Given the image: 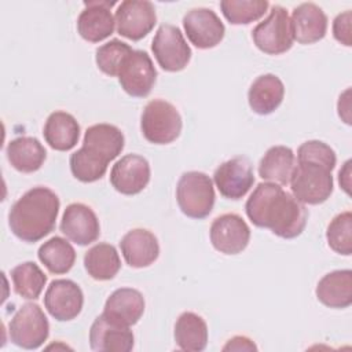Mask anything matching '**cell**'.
Segmentation results:
<instances>
[{"mask_svg": "<svg viewBox=\"0 0 352 352\" xmlns=\"http://www.w3.org/2000/svg\"><path fill=\"white\" fill-rule=\"evenodd\" d=\"M256 47L268 55H280L293 47V29L289 12L282 6H274L268 16L252 30Z\"/></svg>", "mask_w": 352, "mask_h": 352, "instance_id": "obj_6", "label": "cell"}, {"mask_svg": "<svg viewBox=\"0 0 352 352\" xmlns=\"http://www.w3.org/2000/svg\"><path fill=\"white\" fill-rule=\"evenodd\" d=\"M8 334L11 342L19 348H40L50 334V323L44 311L37 304H23L10 320Z\"/></svg>", "mask_w": 352, "mask_h": 352, "instance_id": "obj_7", "label": "cell"}, {"mask_svg": "<svg viewBox=\"0 0 352 352\" xmlns=\"http://www.w3.org/2000/svg\"><path fill=\"white\" fill-rule=\"evenodd\" d=\"M333 166L320 161L297 158L289 182L292 194L302 204H323L333 192Z\"/></svg>", "mask_w": 352, "mask_h": 352, "instance_id": "obj_3", "label": "cell"}, {"mask_svg": "<svg viewBox=\"0 0 352 352\" xmlns=\"http://www.w3.org/2000/svg\"><path fill=\"white\" fill-rule=\"evenodd\" d=\"M175 342L182 351L201 352L208 345V326L195 312H183L175 323Z\"/></svg>", "mask_w": 352, "mask_h": 352, "instance_id": "obj_28", "label": "cell"}, {"mask_svg": "<svg viewBox=\"0 0 352 352\" xmlns=\"http://www.w3.org/2000/svg\"><path fill=\"white\" fill-rule=\"evenodd\" d=\"M296 168V155L290 147L272 146L258 162V175L263 180L287 186Z\"/></svg>", "mask_w": 352, "mask_h": 352, "instance_id": "obj_27", "label": "cell"}, {"mask_svg": "<svg viewBox=\"0 0 352 352\" xmlns=\"http://www.w3.org/2000/svg\"><path fill=\"white\" fill-rule=\"evenodd\" d=\"M144 307V297L139 290L132 287H121L114 290L107 297L103 315L120 324L133 326L142 318Z\"/></svg>", "mask_w": 352, "mask_h": 352, "instance_id": "obj_21", "label": "cell"}, {"mask_svg": "<svg viewBox=\"0 0 352 352\" xmlns=\"http://www.w3.org/2000/svg\"><path fill=\"white\" fill-rule=\"evenodd\" d=\"M182 126V117L172 103L164 99H153L144 106L140 129L147 142L154 144L172 143L179 138Z\"/></svg>", "mask_w": 352, "mask_h": 352, "instance_id": "obj_5", "label": "cell"}, {"mask_svg": "<svg viewBox=\"0 0 352 352\" xmlns=\"http://www.w3.org/2000/svg\"><path fill=\"white\" fill-rule=\"evenodd\" d=\"M43 135L51 148L69 151L78 142L80 125L70 113L54 111L45 121Z\"/></svg>", "mask_w": 352, "mask_h": 352, "instance_id": "obj_26", "label": "cell"}, {"mask_svg": "<svg viewBox=\"0 0 352 352\" xmlns=\"http://www.w3.org/2000/svg\"><path fill=\"white\" fill-rule=\"evenodd\" d=\"M133 333L100 314L89 329V346L96 352H129L133 348Z\"/></svg>", "mask_w": 352, "mask_h": 352, "instance_id": "obj_17", "label": "cell"}, {"mask_svg": "<svg viewBox=\"0 0 352 352\" xmlns=\"http://www.w3.org/2000/svg\"><path fill=\"white\" fill-rule=\"evenodd\" d=\"M120 249L125 263L133 268L151 265L160 254L157 236L144 228H133L128 231L120 242Z\"/></svg>", "mask_w": 352, "mask_h": 352, "instance_id": "obj_19", "label": "cell"}, {"mask_svg": "<svg viewBox=\"0 0 352 352\" xmlns=\"http://www.w3.org/2000/svg\"><path fill=\"white\" fill-rule=\"evenodd\" d=\"M59 205L58 195L48 187L37 186L28 190L10 209L11 232L28 243L43 239L55 228Z\"/></svg>", "mask_w": 352, "mask_h": 352, "instance_id": "obj_2", "label": "cell"}, {"mask_svg": "<svg viewBox=\"0 0 352 352\" xmlns=\"http://www.w3.org/2000/svg\"><path fill=\"white\" fill-rule=\"evenodd\" d=\"M223 351H257V346L250 338L245 336H235L227 341Z\"/></svg>", "mask_w": 352, "mask_h": 352, "instance_id": "obj_37", "label": "cell"}, {"mask_svg": "<svg viewBox=\"0 0 352 352\" xmlns=\"http://www.w3.org/2000/svg\"><path fill=\"white\" fill-rule=\"evenodd\" d=\"M121 88L133 98H146L157 80V70L146 51L133 50L118 70Z\"/></svg>", "mask_w": 352, "mask_h": 352, "instance_id": "obj_9", "label": "cell"}, {"mask_svg": "<svg viewBox=\"0 0 352 352\" xmlns=\"http://www.w3.org/2000/svg\"><path fill=\"white\" fill-rule=\"evenodd\" d=\"M60 231L72 242L85 246L99 238L100 226L95 212L88 205L74 202L67 205L63 212Z\"/></svg>", "mask_w": 352, "mask_h": 352, "instance_id": "obj_16", "label": "cell"}, {"mask_svg": "<svg viewBox=\"0 0 352 352\" xmlns=\"http://www.w3.org/2000/svg\"><path fill=\"white\" fill-rule=\"evenodd\" d=\"M150 164L139 154H126L118 160L110 172L111 186L124 195H135L150 182Z\"/></svg>", "mask_w": 352, "mask_h": 352, "instance_id": "obj_15", "label": "cell"}, {"mask_svg": "<svg viewBox=\"0 0 352 352\" xmlns=\"http://www.w3.org/2000/svg\"><path fill=\"white\" fill-rule=\"evenodd\" d=\"M183 28L190 43L201 50L216 47L226 33V28L217 14L205 7L187 11L183 16Z\"/></svg>", "mask_w": 352, "mask_h": 352, "instance_id": "obj_11", "label": "cell"}, {"mask_svg": "<svg viewBox=\"0 0 352 352\" xmlns=\"http://www.w3.org/2000/svg\"><path fill=\"white\" fill-rule=\"evenodd\" d=\"M117 32L132 41L146 37L157 23L155 8L148 0H125L118 6L116 15Z\"/></svg>", "mask_w": 352, "mask_h": 352, "instance_id": "obj_10", "label": "cell"}, {"mask_svg": "<svg viewBox=\"0 0 352 352\" xmlns=\"http://www.w3.org/2000/svg\"><path fill=\"white\" fill-rule=\"evenodd\" d=\"M326 239L336 253L342 256L352 254V213L345 210L338 213L327 226Z\"/></svg>", "mask_w": 352, "mask_h": 352, "instance_id": "obj_34", "label": "cell"}, {"mask_svg": "<svg viewBox=\"0 0 352 352\" xmlns=\"http://www.w3.org/2000/svg\"><path fill=\"white\" fill-rule=\"evenodd\" d=\"M116 1H85V8L77 18V30L80 36L89 43H99L114 32L116 19L110 7Z\"/></svg>", "mask_w": 352, "mask_h": 352, "instance_id": "obj_18", "label": "cell"}, {"mask_svg": "<svg viewBox=\"0 0 352 352\" xmlns=\"http://www.w3.org/2000/svg\"><path fill=\"white\" fill-rule=\"evenodd\" d=\"M124 135L121 129L111 124H95L87 128L82 146L110 162L118 157L124 148Z\"/></svg>", "mask_w": 352, "mask_h": 352, "instance_id": "obj_24", "label": "cell"}, {"mask_svg": "<svg viewBox=\"0 0 352 352\" xmlns=\"http://www.w3.org/2000/svg\"><path fill=\"white\" fill-rule=\"evenodd\" d=\"M245 210L256 227L268 228L285 239L298 236L308 220L305 205L271 182L257 184L245 204Z\"/></svg>", "mask_w": 352, "mask_h": 352, "instance_id": "obj_1", "label": "cell"}, {"mask_svg": "<svg viewBox=\"0 0 352 352\" xmlns=\"http://www.w3.org/2000/svg\"><path fill=\"white\" fill-rule=\"evenodd\" d=\"M82 305V290L70 279H55L45 290L44 307L48 314L59 322H67L77 318Z\"/></svg>", "mask_w": 352, "mask_h": 352, "instance_id": "obj_12", "label": "cell"}, {"mask_svg": "<svg viewBox=\"0 0 352 352\" xmlns=\"http://www.w3.org/2000/svg\"><path fill=\"white\" fill-rule=\"evenodd\" d=\"M338 182H340V186L344 188V191L349 194V186H351V161L349 160L344 164V168L338 172Z\"/></svg>", "mask_w": 352, "mask_h": 352, "instance_id": "obj_39", "label": "cell"}, {"mask_svg": "<svg viewBox=\"0 0 352 352\" xmlns=\"http://www.w3.org/2000/svg\"><path fill=\"white\" fill-rule=\"evenodd\" d=\"M151 51L157 63L165 72H180L191 59V48L184 40L183 33L175 25L164 23L158 28Z\"/></svg>", "mask_w": 352, "mask_h": 352, "instance_id": "obj_8", "label": "cell"}, {"mask_svg": "<svg viewBox=\"0 0 352 352\" xmlns=\"http://www.w3.org/2000/svg\"><path fill=\"white\" fill-rule=\"evenodd\" d=\"M209 235L217 252L238 254L246 249L250 241V228L239 214L224 213L212 221Z\"/></svg>", "mask_w": 352, "mask_h": 352, "instance_id": "obj_13", "label": "cell"}, {"mask_svg": "<svg viewBox=\"0 0 352 352\" xmlns=\"http://www.w3.org/2000/svg\"><path fill=\"white\" fill-rule=\"evenodd\" d=\"M132 51L133 50L126 43L113 38L96 50L95 60L100 72L110 77H116L118 76L122 62Z\"/></svg>", "mask_w": 352, "mask_h": 352, "instance_id": "obj_35", "label": "cell"}, {"mask_svg": "<svg viewBox=\"0 0 352 352\" xmlns=\"http://www.w3.org/2000/svg\"><path fill=\"white\" fill-rule=\"evenodd\" d=\"M267 0H223L220 8L224 18L232 25H248L260 19L268 10Z\"/></svg>", "mask_w": 352, "mask_h": 352, "instance_id": "obj_33", "label": "cell"}, {"mask_svg": "<svg viewBox=\"0 0 352 352\" xmlns=\"http://www.w3.org/2000/svg\"><path fill=\"white\" fill-rule=\"evenodd\" d=\"M37 256L44 267L55 275L69 272L76 261L74 248L62 236H52L45 241L38 248Z\"/></svg>", "mask_w": 352, "mask_h": 352, "instance_id": "obj_30", "label": "cell"}, {"mask_svg": "<svg viewBox=\"0 0 352 352\" xmlns=\"http://www.w3.org/2000/svg\"><path fill=\"white\" fill-rule=\"evenodd\" d=\"M84 267L95 280H109L118 274L121 260L113 245L100 242L84 254Z\"/></svg>", "mask_w": 352, "mask_h": 352, "instance_id": "obj_29", "label": "cell"}, {"mask_svg": "<svg viewBox=\"0 0 352 352\" xmlns=\"http://www.w3.org/2000/svg\"><path fill=\"white\" fill-rule=\"evenodd\" d=\"M285 96V85L275 74H261L250 85L248 91V102L250 109L260 116L274 113L282 103Z\"/></svg>", "mask_w": 352, "mask_h": 352, "instance_id": "obj_22", "label": "cell"}, {"mask_svg": "<svg viewBox=\"0 0 352 352\" xmlns=\"http://www.w3.org/2000/svg\"><path fill=\"white\" fill-rule=\"evenodd\" d=\"M213 182L224 198L241 199L254 183L250 161L246 157H234L220 164L213 173Z\"/></svg>", "mask_w": 352, "mask_h": 352, "instance_id": "obj_14", "label": "cell"}, {"mask_svg": "<svg viewBox=\"0 0 352 352\" xmlns=\"http://www.w3.org/2000/svg\"><path fill=\"white\" fill-rule=\"evenodd\" d=\"M212 179L198 170L184 172L176 186V199L180 210L191 219H205L214 205Z\"/></svg>", "mask_w": 352, "mask_h": 352, "instance_id": "obj_4", "label": "cell"}, {"mask_svg": "<svg viewBox=\"0 0 352 352\" xmlns=\"http://www.w3.org/2000/svg\"><path fill=\"white\" fill-rule=\"evenodd\" d=\"M14 290L26 300H37L47 283V275L33 261H25L11 270Z\"/></svg>", "mask_w": 352, "mask_h": 352, "instance_id": "obj_31", "label": "cell"}, {"mask_svg": "<svg viewBox=\"0 0 352 352\" xmlns=\"http://www.w3.org/2000/svg\"><path fill=\"white\" fill-rule=\"evenodd\" d=\"M349 92L351 89H346L342 95H340V100H338V116L346 122L351 124V118H349Z\"/></svg>", "mask_w": 352, "mask_h": 352, "instance_id": "obj_38", "label": "cell"}, {"mask_svg": "<svg viewBox=\"0 0 352 352\" xmlns=\"http://www.w3.org/2000/svg\"><path fill=\"white\" fill-rule=\"evenodd\" d=\"M318 300L329 308H346L352 304V271L336 270L326 274L316 285Z\"/></svg>", "mask_w": 352, "mask_h": 352, "instance_id": "obj_23", "label": "cell"}, {"mask_svg": "<svg viewBox=\"0 0 352 352\" xmlns=\"http://www.w3.org/2000/svg\"><path fill=\"white\" fill-rule=\"evenodd\" d=\"M351 22H352V12L345 11L338 14L333 21V36L334 38L346 45H352V34H351Z\"/></svg>", "mask_w": 352, "mask_h": 352, "instance_id": "obj_36", "label": "cell"}, {"mask_svg": "<svg viewBox=\"0 0 352 352\" xmlns=\"http://www.w3.org/2000/svg\"><path fill=\"white\" fill-rule=\"evenodd\" d=\"M69 164L70 170L77 180L92 183L104 176L109 162L82 146L70 155Z\"/></svg>", "mask_w": 352, "mask_h": 352, "instance_id": "obj_32", "label": "cell"}, {"mask_svg": "<svg viewBox=\"0 0 352 352\" xmlns=\"http://www.w3.org/2000/svg\"><path fill=\"white\" fill-rule=\"evenodd\" d=\"M293 37L300 44L322 40L327 32V16L315 3H301L292 12Z\"/></svg>", "mask_w": 352, "mask_h": 352, "instance_id": "obj_20", "label": "cell"}, {"mask_svg": "<svg viewBox=\"0 0 352 352\" xmlns=\"http://www.w3.org/2000/svg\"><path fill=\"white\" fill-rule=\"evenodd\" d=\"M6 154L11 166L22 173L38 170L47 158L44 146L38 139L32 136H19L12 139L7 144Z\"/></svg>", "mask_w": 352, "mask_h": 352, "instance_id": "obj_25", "label": "cell"}]
</instances>
